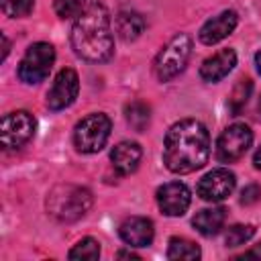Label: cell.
<instances>
[{
  "mask_svg": "<svg viewBox=\"0 0 261 261\" xmlns=\"http://www.w3.org/2000/svg\"><path fill=\"white\" fill-rule=\"evenodd\" d=\"M118 257H133V259H139V255H135L133 251H120Z\"/></svg>",
  "mask_w": 261,
  "mask_h": 261,
  "instance_id": "obj_29",
  "label": "cell"
},
{
  "mask_svg": "<svg viewBox=\"0 0 261 261\" xmlns=\"http://www.w3.org/2000/svg\"><path fill=\"white\" fill-rule=\"evenodd\" d=\"M190 200L192 194L181 181H169L157 190V204L167 216H181L190 208Z\"/></svg>",
  "mask_w": 261,
  "mask_h": 261,
  "instance_id": "obj_11",
  "label": "cell"
},
{
  "mask_svg": "<svg viewBox=\"0 0 261 261\" xmlns=\"http://www.w3.org/2000/svg\"><path fill=\"white\" fill-rule=\"evenodd\" d=\"M249 257H261V245L255 247V249H251V251H247V253H243L239 259H249Z\"/></svg>",
  "mask_w": 261,
  "mask_h": 261,
  "instance_id": "obj_26",
  "label": "cell"
},
{
  "mask_svg": "<svg viewBox=\"0 0 261 261\" xmlns=\"http://www.w3.org/2000/svg\"><path fill=\"white\" fill-rule=\"evenodd\" d=\"M255 65H257V71L261 73V49H259L257 55H255Z\"/></svg>",
  "mask_w": 261,
  "mask_h": 261,
  "instance_id": "obj_30",
  "label": "cell"
},
{
  "mask_svg": "<svg viewBox=\"0 0 261 261\" xmlns=\"http://www.w3.org/2000/svg\"><path fill=\"white\" fill-rule=\"evenodd\" d=\"M33 4H35V0H0L2 12L10 18L27 16L33 10Z\"/></svg>",
  "mask_w": 261,
  "mask_h": 261,
  "instance_id": "obj_23",
  "label": "cell"
},
{
  "mask_svg": "<svg viewBox=\"0 0 261 261\" xmlns=\"http://www.w3.org/2000/svg\"><path fill=\"white\" fill-rule=\"evenodd\" d=\"M210 157V135L200 120L184 118L175 122L163 143V163L173 173H192Z\"/></svg>",
  "mask_w": 261,
  "mask_h": 261,
  "instance_id": "obj_1",
  "label": "cell"
},
{
  "mask_svg": "<svg viewBox=\"0 0 261 261\" xmlns=\"http://www.w3.org/2000/svg\"><path fill=\"white\" fill-rule=\"evenodd\" d=\"M37 122L31 112L27 110H16L8 112L2 116V126H0V141L6 151H16L22 145H27L33 135H35Z\"/></svg>",
  "mask_w": 261,
  "mask_h": 261,
  "instance_id": "obj_7",
  "label": "cell"
},
{
  "mask_svg": "<svg viewBox=\"0 0 261 261\" xmlns=\"http://www.w3.org/2000/svg\"><path fill=\"white\" fill-rule=\"evenodd\" d=\"M55 61V49L49 43H35L27 49L24 57L20 59L18 65V77L24 84H39L43 82Z\"/></svg>",
  "mask_w": 261,
  "mask_h": 261,
  "instance_id": "obj_6",
  "label": "cell"
},
{
  "mask_svg": "<svg viewBox=\"0 0 261 261\" xmlns=\"http://www.w3.org/2000/svg\"><path fill=\"white\" fill-rule=\"evenodd\" d=\"M114 29L122 41H135L145 31V18L139 12H120L114 20Z\"/></svg>",
  "mask_w": 261,
  "mask_h": 261,
  "instance_id": "obj_17",
  "label": "cell"
},
{
  "mask_svg": "<svg viewBox=\"0 0 261 261\" xmlns=\"http://www.w3.org/2000/svg\"><path fill=\"white\" fill-rule=\"evenodd\" d=\"M237 65V53L232 49H222L218 53H214L212 57L204 59V63L200 65V77L204 82H220L222 77H226L232 67Z\"/></svg>",
  "mask_w": 261,
  "mask_h": 261,
  "instance_id": "obj_14",
  "label": "cell"
},
{
  "mask_svg": "<svg viewBox=\"0 0 261 261\" xmlns=\"http://www.w3.org/2000/svg\"><path fill=\"white\" fill-rule=\"evenodd\" d=\"M237 186V177L232 171L224 169V167H218V169H212L208 171L200 181H198V196L206 202H222L224 198H228L232 194Z\"/></svg>",
  "mask_w": 261,
  "mask_h": 261,
  "instance_id": "obj_9",
  "label": "cell"
},
{
  "mask_svg": "<svg viewBox=\"0 0 261 261\" xmlns=\"http://www.w3.org/2000/svg\"><path fill=\"white\" fill-rule=\"evenodd\" d=\"M86 10V0H55V12L61 18H77Z\"/></svg>",
  "mask_w": 261,
  "mask_h": 261,
  "instance_id": "obj_24",
  "label": "cell"
},
{
  "mask_svg": "<svg viewBox=\"0 0 261 261\" xmlns=\"http://www.w3.org/2000/svg\"><path fill=\"white\" fill-rule=\"evenodd\" d=\"M237 22H239V16L234 10H222L220 14L212 16L210 20H206L198 33L200 41L204 45H214V43H220L222 39H226L234 29H237Z\"/></svg>",
  "mask_w": 261,
  "mask_h": 261,
  "instance_id": "obj_12",
  "label": "cell"
},
{
  "mask_svg": "<svg viewBox=\"0 0 261 261\" xmlns=\"http://www.w3.org/2000/svg\"><path fill=\"white\" fill-rule=\"evenodd\" d=\"M192 55V37L186 35V33H179L175 35L161 51L159 55L155 57V75L159 82H169L173 80L175 75H179L186 65H188V59Z\"/></svg>",
  "mask_w": 261,
  "mask_h": 261,
  "instance_id": "obj_4",
  "label": "cell"
},
{
  "mask_svg": "<svg viewBox=\"0 0 261 261\" xmlns=\"http://www.w3.org/2000/svg\"><path fill=\"white\" fill-rule=\"evenodd\" d=\"M120 239L130 247H149L155 237L153 222L145 216H130L120 224Z\"/></svg>",
  "mask_w": 261,
  "mask_h": 261,
  "instance_id": "obj_13",
  "label": "cell"
},
{
  "mask_svg": "<svg viewBox=\"0 0 261 261\" xmlns=\"http://www.w3.org/2000/svg\"><path fill=\"white\" fill-rule=\"evenodd\" d=\"M253 143V130L247 124H230L228 128L222 130V135L216 141V157L222 163H232L241 159L247 149Z\"/></svg>",
  "mask_w": 261,
  "mask_h": 261,
  "instance_id": "obj_8",
  "label": "cell"
},
{
  "mask_svg": "<svg viewBox=\"0 0 261 261\" xmlns=\"http://www.w3.org/2000/svg\"><path fill=\"white\" fill-rule=\"evenodd\" d=\"M167 257L169 259H198L200 257V249L196 243L188 241V239H177L173 237L169 241V249H167Z\"/></svg>",
  "mask_w": 261,
  "mask_h": 261,
  "instance_id": "obj_20",
  "label": "cell"
},
{
  "mask_svg": "<svg viewBox=\"0 0 261 261\" xmlns=\"http://www.w3.org/2000/svg\"><path fill=\"white\" fill-rule=\"evenodd\" d=\"M92 206V194L90 190L82 186H57L49 198H47V210L53 218L61 222H73L82 218Z\"/></svg>",
  "mask_w": 261,
  "mask_h": 261,
  "instance_id": "obj_3",
  "label": "cell"
},
{
  "mask_svg": "<svg viewBox=\"0 0 261 261\" xmlns=\"http://www.w3.org/2000/svg\"><path fill=\"white\" fill-rule=\"evenodd\" d=\"M259 196H261V188H259L257 184H249V186H245V190L241 192V202H243V204H255V202L259 200Z\"/></svg>",
  "mask_w": 261,
  "mask_h": 261,
  "instance_id": "obj_25",
  "label": "cell"
},
{
  "mask_svg": "<svg viewBox=\"0 0 261 261\" xmlns=\"http://www.w3.org/2000/svg\"><path fill=\"white\" fill-rule=\"evenodd\" d=\"M141 157H143V151H141L139 143H133V141H122V143H118V145L110 151L112 167H114L120 175L133 173V171L139 167Z\"/></svg>",
  "mask_w": 261,
  "mask_h": 261,
  "instance_id": "obj_15",
  "label": "cell"
},
{
  "mask_svg": "<svg viewBox=\"0 0 261 261\" xmlns=\"http://www.w3.org/2000/svg\"><path fill=\"white\" fill-rule=\"evenodd\" d=\"M110 128H112V122L104 112H94V114L84 116L75 124V130H73V143L77 151L98 153L106 145L110 137Z\"/></svg>",
  "mask_w": 261,
  "mask_h": 261,
  "instance_id": "obj_5",
  "label": "cell"
},
{
  "mask_svg": "<svg viewBox=\"0 0 261 261\" xmlns=\"http://www.w3.org/2000/svg\"><path fill=\"white\" fill-rule=\"evenodd\" d=\"M8 47H10V45H8V39L2 35V59H6V55H8Z\"/></svg>",
  "mask_w": 261,
  "mask_h": 261,
  "instance_id": "obj_27",
  "label": "cell"
},
{
  "mask_svg": "<svg viewBox=\"0 0 261 261\" xmlns=\"http://www.w3.org/2000/svg\"><path fill=\"white\" fill-rule=\"evenodd\" d=\"M80 92V77L71 67L61 69L55 75V82L47 94V106L51 110H63L77 98Z\"/></svg>",
  "mask_w": 261,
  "mask_h": 261,
  "instance_id": "obj_10",
  "label": "cell"
},
{
  "mask_svg": "<svg viewBox=\"0 0 261 261\" xmlns=\"http://www.w3.org/2000/svg\"><path fill=\"white\" fill-rule=\"evenodd\" d=\"M259 108H261V98H259Z\"/></svg>",
  "mask_w": 261,
  "mask_h": 261,
  "instance_id": "obj_31",
  "label": "cell"
},
{
  "mask_svg": "<svg viewBox=\"0 0 261 261\" xmlns=\"http://www.w3.org/2000/svg\"><path fill=\"white\" fill-rule=\"evenodd\" d=\"M71 47L80 57L92 63L108 61L114 53L110 14L104 4L92 2L75 18L71 29Z\"/></svg>",
  "mask_w": 261,
  "mask_h": 261,
  "instance_id": "obj_2",
  "label": "cell"
},
{
  "mask_svg": "<svg viewBox=\"0 0 261 261\" xmlns=\"http://www.w3.org/2000/svg\"><path fill=\"white\" fill-rule=\"evenodd\" d=\"M124 116H126V122L135 128V130H145L149 120H151V110L145 102L141 100H133L130 104L124 106Z\"/></svg>",
  "mask_w": 261,
  "mask_h": 261,
  "instance_id": "obj_18",
  "label": "cell"
},
{
  "mask_svg": "<svg viewBox=\"0 0 261 261\" xmlns=\"http://www.w3.org/2000/svg\"><path fill=\"white\" fill-rule=\"evenodd\" d=\"M253 163H255V167L257 169H261V147L255 151V157H253Z\"/></svg>",
  "mask_w": 261,
  "mask_h": 261,
  "instance_id": "obj_28",
  "label": "cell"
},
{
  "mask_svg": "<svg viewBox=\"0 0 261 261\" xmlns=\"http://www.w3.org/2000/svg\"><path fill=\"white\" fill-rule=\"evenodd\" d=\"M251 92H253V82H251L249 77L239 80V84L232 88V94L228 96V110H230L234 116L245 108V104L249 102Z\"/></svg>",
  "mask_w": 261,
  "mask_h": 261,
  "instance_id": "obj_19",
  "label": "cell"
},
{
  "mask_svg": "<svg viewBox=\"0 0 261 261\" xmlns=\"http://www.w3.org/2000/svg\"><path fill=\"white\" fill-rule=\"evenodd\" d=\"M100 257V243L96 239H82L71 251H69V259H88L94 261Z\"/></svg>",
  "mask_w": 261,
  "mask_h": 261,
  "instance_id": "obj_21",
  "label": "cell"
},
{
  "mask_svg": "<svg viewBox=\"0 0 261 261\" xmlns=\"http://www.w3.org/2000/svg\"><path fill=\"white\" fill-rule=\"evenodd\" d=\"M224 218H226L224 208H220V206H218V208H204V210H200V212L194 216L192 224L196 226V230H198L200 234L212 237V234L220 232V228H222V224H224Z\"/></svg>",
  "mask_w": 261,
  "mask_h": 261,
  "instance_id": "obj_16",
  "label": "cell"
},
{
  "mask_svg": "<svg viewBox=\"0 0 261 261\" xmlns=\"http://www.w3.org/2000/svg\"><path fill=\"white\" fill-rule=\"evenodd\" d=\"M255 234V226L253 224H234L226 230V237H224V243L226 247H241L245 245L251 237Z\"/></svg>",
  "mask_w": 261,
  "mask_h": 261,
  "instance_id": "obj_22",
  "label": "cell"
}]
</instances>
